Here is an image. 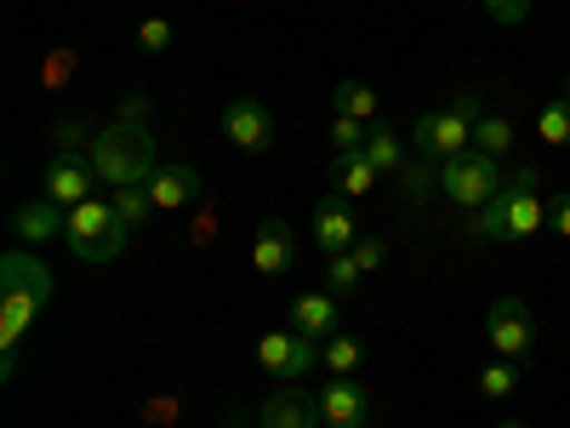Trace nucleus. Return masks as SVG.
Instances as JSON below:
<instances>
[{
    "instance_id": "obj_36",
    "label": "nucleus",
    "mask_w": 570,
    "mask_h": 428,
    "mask_svg": "<svg viewBox=\"0 0 570 428\" xmlns=\"http://www.w3.org/2000/svg\"><path fill=\"white\" fill-rule=\"evenodd\" d=\"M234 428H240V422H234Z\"/></svg>"
},
{
    "instance_id": "obj_17",
    "label": "nucleus",
    "mask_w": 570,
    "mask_h": 428,
    "mask_svg": "<svg viewBox=\"0 0 570 428\" xmlns=\"http://www.w3.org/2000/svg\"><path fill=\"white\" fill-rule=\"evenodd\" d=\"M337 320H343L337 292H303V298L292 303V325L308 331L314 343H320V338H337Z\"/></svg>"
},
{
    "instance_id": "obj_8",
    "label": "nucleus",
    "mask_w": 570,
    "mask_h": 428,
    "mask_svg": "<svg viewBox=\"0 0 570 428\" xmlns=\"http://www.w3.org/2000/svg\"><path fill=\"white\" fill-rule=\"evenodd\" d=\"M257 366L274 377V383H297V377H308L320 366V343L308 338V331H263L257 338Z\"/></svg>"
},
{
    "instance_id": "obj_19",
    "label": "nucleus",
    "mask_w": 570,
    "mask_h": 428,
    "mask_svg": "<svg viewBox=\"0 0 570 428\" xmlns=\"http://www.w3.org/2000/svg\"><path fill=\"white\" fill-rule=\"evenodd\" d=\"M331 104H337V115H348V120H376V109H383V98L365 86V80H337V91H331Z\"/></svg>"
},
{
    "instance_id": "obj_35",
    "label": "nucleus",
    "mask_w": 570,
    "mask_h": 428,
    "mask_svg": "<svg viewBox=\"0 0 570 428\" xmlns=\"http://www.w3.org/2000/svg\"><path fill=\"white\" fill-rule=\"evenodd\" d=\"M360 428H371V422H360Z\"/></svg>"
},
{
    "instance_id": "obj_3",
    "label": "nucleus",
    "mask_w": 570,
    "mask_h": 428,
    "mask_svg": "<svg viewBox=\"0 0 570 428\" xmlns=\"http://www.w3.org/2000/svg\"><path fill=\"white\" fill-rule=\"evenodd\" d=\"M91 172H98V183L109 188H126V183H149L155 177V137L120 120V126H104L98 137H91V149H86Z\"/></svg>"
},
{
    "instance_id": "obj_15",
    "label": "nucleus",
    "mask_w": 570,
    "mask_h": 428,
    "mask_svg": "<svg viewBox=\"0 0 570 428\" xmlns=\"http://www.w3.org/2000/svg\"><path fill=\"white\" fill-rule=\"evenodd\" d=\"M365 411H371V395L354 383V377H331L325 395H320V417H325V428H360Z\"/></svg>"
},
{
    "instance_id": "obj_22",
    "label": "nucleus",
    "mask_w": 570,
    "mask_h": 428,
    "mask_svg": "<svg viewBox=\"0 0 570 428\" xmlns=\"http://www.w3.org/2000/svg\"><path fill=\"white\" fill-rule=\"evenodd\" d=\"M365 160L383 172V177H400L405 172V155H400V137L389 132V126H371L365 132Z\"/></svg>"
},
{
    "instance_id": "obj_6",
    "label": "nucleus",
    "mask_w": 570,
    "mask_h": 428,
    "mask_svg": "<svg viewBox=\"0 0 570 428\" xmlns=\"http://www.w3.org/2000/svg\"><path fill=\"white\" fill-rule=\"evenodd\" d=\"M434 183H440V195H445L456 212H485V206L497 201V188L508 183V172H502V160L468 149V155L445 160V166L434 172Z\"/></svg>"
},
{
    "instance_id": "obj_23",
    "label": "nucleus",
    "mask_w": 570,
    "mask_h": 428,
    "mask_svg": "<svg viewBox=\"0 0 570 428\" xmlns=\"http://www.w3.org/2000/svg\"><path fill=\"white\" fill-rule=\"evenodd\" d=\"M320 360L331 366V377H354V371L365 366V343H360V338H348V331H337V338H325Z\"/></svg>"
},
{
    "instance_id": "obj_21",
    "label": "nucleus",
    "mask_w": 570,
    "mask_h": 428,
    "mask_svg": "<svg viewBox=\"0 0 570 428\" xmlns=\"http://www.w3.org/2000/svg\"><path fill=\"white\" fill-rule=\"evenodd\" d=\"M473 149H480V155H491V160H502V155L513 149V120L485 109L480 120H473Z\"/></svg>"
},
{
    "instance_id": "obj_13",
    "label": "nucleus",
    "mask_w": 570,
    "mask_h": 428,
    "mask_svg": "<svg viewBox=\"0 0 570 428\" xmlns=\"http://www.w3.org/2000/svg\"><path fill=\"white\" fill-rule=\"evenodd\" d=\"M252 263H257V274H285L297 263V228L285 217H263L257 241H252Z\"/></svg>"
},
{
    "instance_id": "obj_18",
    "label": "nucleus",
    "mask_w": 570,
    "mask_h": 428,
    "mask_svg": "<svg viewBox=\"0 0 570 428\" xmlns=\"http://www.w3.org/2000/svg\"><path fill=\"white\" fill-rule=\"evenodd\" d=\"M376 177H383V172L365 160V149H348V155L331 160V188H337L343 201H365L371 188H376Z\"/></svg>"
},
{
    "instance_id": "obj_7",
    "label": "nucleus",
    "mask_w": 570,
    "mask_h": 428,
    "mask_svg": "<svg viewBox=\"0 0 570 428\" xmlns=\"http://www.w3.org/2000/svg\"><path fill=\"white\" fill-rule=\"evenodd\" d=\"M485 338L502 360H519V366H531L537 354V314L525 309V298H497L485 309Z\"/></svg>"
},
{
    "instance_id": "obj_1",
    "label": "nucleus",
    "mask_w": 570,
    "mask_h": 428,
    "mask_svg": "<svg viewBox=\"0 0 570 428\" xmlns=\"http://www.w3.org/2000/svg\"><path fill=\"white\" fill-rule=\"evenodd\" d=\"M46 303H52V269L29 252L0 257V377L18 371V343Z\"/></svg>"
},
{
    "instance_id": "obj_4",
    "label": "nucleus",
    "mask_w": 570,
    "mask_h": 428,
    "mask_svg": "<svg viewBox=\"0 0 570 428\" xmlns=\"http://www.w3.org/2000/svg\"><path fill=\"white\" fill-rule=\"evenodd\" d=\"M480 115H485L480 98H473V91H462L456 104L422 115V120L411 126V149H416L428 166H445V160H456V155L473 149V120H480Z\"/></svg>"
},
{
    "instance_id": "obj_33",
    "label": "nucleus",
    "mask_w": 570,
    "mask_h": 428,
    "mask_svg": "<svg viewBox=\"0 0 570 428\" xmlns=\"http://www.w3.org/2000/svg\"><path fill=\"white\" fill-rule=\"evenodd\" d=\"M564 98H570V80H564Z\"/></svg>"
},
{
    "instance_id": "obj_29",
    "label": "nucleus",
    "mask_w": 570,
    "mask_h": 428,
    "mask_svg": "<svg viewBox=\"0 0 570 428\" xmlns=\"http://www.w3.org/2000/svg\"><path fill=\"white\" fill-rule=\"evenodd\" d=\"M485 12H491V23H525L531 18V0H485Z\"/></svg>"
},
{
    "instance_id": "obj_25",
    "label": "nucleus",
    "mask_w": 570,
    "mask_h": 428,
    "mask_svg": "<svg viewBox=\"0 0 570 428\" xmlns=\"http://www.w3.org/2000/svg\"><path fill=\"white\" fill-rule=\"evenodd\" d=\"M537 137L553 143V149H564V143H570V98H553V104L537 115Z\"/></svg>"
},
{
    "instance_id": "obj_34",
    "label": "nucleus",
    "mask_w": 570,
    "mask_h": 428,
    "mask_svg": "<svg viewBox=\"0 0 570 428\" xmlns=\"http://www.w3.org/2000/svg\"><path fill=\"white\" fill-rule=\"evenodd\" d=\"M564 188H570V172H564Z\"/></svg>"
},
{
    "instance_id": "obj_16",
    "label": "nucleus",
    "mask_w": 570,
    "mask_h": 428,
    "mask_svg": "<svg viewBox=\"0 0 570 428\" xmlns=\"http://www.w3.org/2000/svg\"><path fill=\"white\" fill-rule=\"evenodd\" d=\"M325 417H320V400H308V395H297L292 383H279L268 400H263V417H257V428H320Z\"/></svg>"
},
{
    "instance_id": "obj_5",
    "label": "nucleus",
    "mask_w": 570,
    "mask_h": 428,
    "mask_svg": "<svg viewBox=\"0 0 570 428\" xmlns=\"http://www.w3.org/2000/svg\"><path fill=\"white\" fill-rule=\"evenodd\" d=\"M126 223L115 217V206L109 201H80L75 212H69V228H63V246L75 252V263H115L120 252H126Z\"/></svg>"
},
{
    "instance_id": "obj_26",
    "label": "nucleus",
    "mask_w": 570,
    "mask_h": 428,
    "mask_svg": "<svg viewBox=\"0 0 570 428\" xmlns=\"http://www.w3.org/2000/svg\"><path fill=\"white\" fill-rule=\"evenodd\" d=\"M365 280V269L354 263V252H337V257H325V292H337V298H348L354 285Z\"/></svg>"
},
{
    "instance_id": "obj_24",
    "label": "nucleus",
    "mask_w": 570,
    "mask_h": 428,
    "mask_svg": "<svg viewBox=\"0 0 570 428\" xmlns=\"http://www.w3.org/2000/svg\"><path fill=\"white\" fill-rule=\"evenodd\" d=\"M519 383H525V366L519 360H491L480 371V395L485 400H508V395H519Z\"/></svg>"
},
{
    "instance_id": "obj_30",
    "label": "nucleus",
    "mask_w": 570,
    "mask_h": 428,
    "mask_svg": "<svg viewBox=\"0 0 570 428\" xmlns=\"http://www.w3.org/2000/svg\"><path fill=\"white\" fill-rule=\"evenodd\" d=\"M383 257H389V246L376 241V234H365V241H354V263L371 274V269H383Z\"/></svg>"
},
{
    "instance_id": "obj_11",
    "label": "nucleus",
    "mask_w": 570,
    "mask_h": 428,
    "mask_svg": "<svg viewBox=\"0 0 570 428\" xmlns=\"http://www.w3.org/2000/svg\"><path fill=\"white\" fill-rule=\"evenodd\" d=\"M91 188H98V172H91L86 155H52V166H46V195H52L63 212L91 201Z\"/></svg>"
},
{
    "instance_id": "obj_31",
    "label": "nucleus",
    "mask_w": 570,
    "mask_h": 428,
    "mask_svg": "<svg viewBox=\"0 0 570 428\" xmlns=\"http://www.w3.org/2000/svg\"><path fill=\"white\" fill-rule=\"evenodd\" d=\"M548 228H553V234H564V241H570V188H564L559 201H548Z\"/></svg>"
},
{
    "instance_id": "obj_14",
    "label": "nucleus",
    "mask_w": 570,
    "mask_h": 428,
    "mask_svg": "<svg viewBox=\"0 0 570 428\" xmlns=\"http://www.w3.org/2000/svg\"><path fill=\"white\" fill-rule=\"evenodd\" d=\"M12 228H18V241H23V246H46V241H63L69 212H63L52 195H40V201H23V206H18Z\"/></svg>"
},
{
    "instance_id": "obj_10",
    "label": "nucleus",
    "mask_w": 570,
    "mask_h": 428,
    "mask_svg": "<svg viewBox=\"0 0 570 428\" xmlns=\"http://www.w3.org/2000/svg\"><path fill=\"white\" fill-rule=\"evenodd\" d=\"M308 234H314V246L325 252V257H337V252H354V201H343V195H331V201H320L314 206V217H308Z\"/></svg>"
},
{
    "instance_id": "obj_2",
    "label": "nucleus",
    "mask_w": 570,
    "mask_h": 428,
    "mask_svg": "<svg viewBox=\"0 0 570 428\" xmlns=\"http://www.w3.org/2000/svg\"><path fill=\"white\" fill-rule=\"evenodd\" d=\"M537 228H548V201H542V177L537 166H513L508 183L497 188V201L485 212L468 217V241H491V246H519Z\"/></svg>"
},
{
    "instance_id": "obj_32",
    "label": "nucleus",
    "mask_w": 570,
    "mask_h": 428,
    "mask_svg": "<svg viewBox=\"0 0 570 428\" xmlns=\"http://www.w3.org/2000/svg\"><path fill=\"white\" fill-rule=\"evenodd\" d=\"M502 428H525V422H502Z\"/></svg>"
},
{
    "instance_id": "obj_20",
    "label": "nucleus",
    "mask_w": 570,
    "mask_h": 428,
    "mask_svg": "<svg viewBox=\"0 0 570 428\" xmlns=\"http://www.w3.org/2000/svg\"><path fill=\"white\" fill-rule=\"evenodd\" d=\"M109 206H115V217L137 234L142 223H149L155 217V201H149V183H126V188H115V195H109Z\"/></svg>"
},
{
    "instance_id": "obj_9",
    "label": "nucleus",
    "mask_w": 570,
    "mask_h": 428,
    "mask_svg": "<svg viewBox=\"0 0 570 428\" xmlns=\"http://www.w3.org/2000/svg\"><path fill=\"white\" fill-rule=\"evenodd\" d=\"M223 137L234 143V149H246V155H263L274 149V115L263 98H234L223 109Z\"/></svg>"
},
{
    "instance_id": "obj_12",
    "label": "nucleus",
    "mask_w": 570,
    "mask_h": 428,
    "mask_svg": "<svg viewBox=\"0 0 570 428\" xmlns=\"http://www.w3.org/2000/svg\"><path fill=\"white\" fill-rule=\"evenodd\" d=\"M200 188H206V177H200L195 166L171 160V166H155V177H149V201H155V212H183L188 201H200Z\"/></svg>"
},
{
    "instance_id": "obj_27",
    "label": "nucleus",
    "mask_w": 570,
    "mask_h": 428,
    "mask_svg": "<svg viewBox=\"0 0 570 428\" xmlns=\"http://www.w3.org/2000/svg\"><path fill=\"white\" fill-rule=\"evenodd\" d=\"M137 46H142L149 58L171 52V23H166V18H142V23H137Z\"/></svg>"
},
{
    "instance_id": "obj_28",
    "label": "nucleus",
    "mask_w": 570,
    "mask_h": 428,
    "mask_svg": "<svg viewBox=\"0 0 570 428\" xmlns=\"http://www.w3.org/2000/svg\"><path fill=\"white\" fill-rule=\"evenodd\" d=\"M365 120H348V115H337L331 120V143H337V155H348V149H365Z\"/></svg>"
}]
</instances>
